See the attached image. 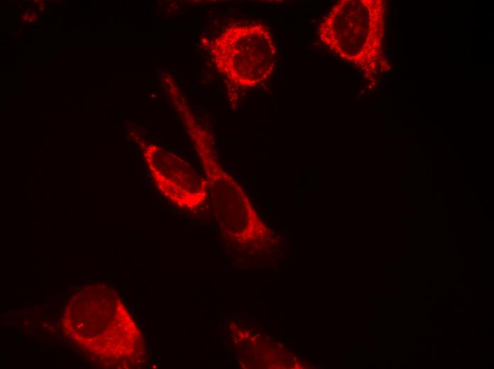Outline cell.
<instances>
[{
  "label": "cell",
  "instance_id": "cell-2",
  "mask_svg": "<svg viewBox=\"0 0 494 369\" xmlns=\"http://www.w3.org/2000/svg\"><path fill=\"white\" fill-rule=\"evenodd\" d=\"M383 9L382 1H337L320 23L319 38L338 58L370 74V65H377V57H383L377 46L381 40L379 30L384 28L379 23Z\"/></svg>",
  "mask_w": 494,
  "mask_h": 369
},
{
  "label": "cell",
  "instance_id": "cell-1",
  "mask_svg": "<svg viewBox=\"0 0 494 369\" xmlns=\"http://www.w3.org/2000/svg\"><path fill=\"white\" fill-rule=\"evenodd\" d=\"M182 116L198 152L214 214L221 231L242 243L259 240L265 229L247 194L219 163L208 133L191 114L185 113Z\"/></svg>",
  "mask_w": 494,
  "mask_h": 369
},
{
  "label": "cell",
  "instance_id": "cell-4",
  "mask_svg": "<svg viewBox=\"0 0 494 369\" xmlns=\"http://www.w3.org/2000/svg\"><path fill=\"white\" fill-rule=\"evenodd\" d=\"M144 155L162 194L188 211L201 207L208 197L207 182L187 161L158 145H148Z\"/></svg>",
  "mask_w": 494,
  "mask_h": 369
},
{
  "label": "cell",
  "instance_id": "cell-3",
  "mask_svg": "<svg viewBox=\"0 0 494 369\" xmlns=\"http://www.w3.org/2000/svg\"><path fill=\"white\" fill-rule=\"evenodd\" d=\"M212 53L221 72L241 87H254L267 80L277 60L273 35L260 23L228 27L215 40Z\"/></svg>",
  "mask_w": 494,
  "mask_h": 369
}]
</instances>
